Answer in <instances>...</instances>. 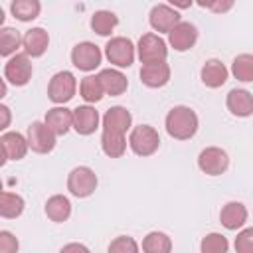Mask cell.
Listing matches in <instances>:
<instances>
[{"label":"cell","mask_w":253,"mask_h":253,"mask_svg":"<svg viewBox=\"0 0 253 253\" xmlns=\"http://www.w3.org/2000/svg\"><path fill=\"white\" fill-rule=\"evenodd\" d=\"M164 126H166V132L174 140H190L198 132L200 119L194 109L186 105H176L166 113Z\"/></svg>","instance_id":"6da1fadb"},{"label":"cell","mask_w":253,"mask_h":253,"mask_svg":"<svg viewBox=\"0 0 253 253\" xmlns=\"http://www.w3.org/2000/svg\"><path fill=\"white\" fill-rule=\"evenodd\" d=\"M128 146L136 156H152L160 148V134L150 125H138L130 128L128 134Z\"/></svg>","instance_id":"7a4b0ae2"},{"label":"cell","mask_w":253,"mask_h":253,"mask_svg":"<svg viewBox=\"0 0 253 253\" xmlns=\"http://www.w3.org/2000/svg\"><path fill=\"white\" fill-rule=\"evenodd\" d=\"M105 57L109 59L111 65L119 69L130 67L136 57V45L132 43V40L125 36H115L105 43Z\"/></svg>","instance_id":"3957f363"},{"label":"cell","mask_w":253,"mask_h":253,"mask_svg":"<svg viewBox=\"0 0 253 253\" xmlns=\"http://www.w3.org/2000/svg\"><path fill=\"white\" fill-rule=\"evenodd\" d=\"M77 91V79L71 71L63 69L57 71L55 75H51L49 83H47V99L53 105H65L75 97Z\"/></svg>","instance_id":"277c9868"},{"label":"cell","mask_w":253,"mask_h":253,"mask_svg":"<svg viewBox=\"0 0 253 253\" xmlns=\"http://www.w3.org/2000/svg\"><path fill=\"white\" fill-rule=\"evenodd\" d=\"M99 186V178L89 166H75L67 174V190L75 198H89L95 194Z\"/></svg>","instance_id":"5b68a950"},{"label":"cell","mask_w":253,"mask_h":253,"mask_svg":"<svg viewBox=\"0 0 253 253\" xmlns=\"http://www.w3.org/2000/svg\"><path fill=\"white\" fill-rule=\"evenodd\" d=\"M136 55L140 59V63H156V61H166L168 57V45L166 42L160 38V34L148 32L142 34L138 43H136Z\"/></svg>","instance_id":"8992f818"},{"label":"cell","mask_w":253,"mask_h":253,"mask_svg":"<svg viewBox=\"0 0 253 253\" xmlns=\"http://www.w3.org/2000/svg\"><path fill=\"white\" fill-rule=\"evenodd\" d=\"M34 73V65L28 53H14L4 63V79L16 87H24L30 83Z\"/></svg>","instance_id":"52a82bcc"},{"label":"cell","mask_w":253,"mask_h":253,"mask_svg":"<svg viewBox=\"0 0 253 253\" xmlns=\"http://www.w3.org/2000/svg\"><path fill=\"white\" fill-rule=\"evenodd\" d=\"M26 138H28V144H30L32 152L47 154L55 148L57 134L45 125V121H34L26 130Z\"/></svg>","instance_id":"ba28073f"},{"label":"cell","mask_w":253,"mask_h":253,"mask_svg":"<svg viewBox=\"0 0 253 253\" xmlns=\"http://www.w3.org/2000/svg\"><path fill=\"white\" fill-rule=\"evenodd\" d=\"M101 59H103V51L93 42H79L71 49V63L79 71H85V73L95 71L101 65Z\"/></svg>","instance_id":"9c48e42d"},{"label":"cell","mask_w":253,"mask_h":253,"mask_svg":"<svg viewBox=\"0 0 253 253\" xmlns=\"http://www.w3.org/2000/svg\"><path fill=\"white\" fill-rule=\"evenodd\" d=\"M198 168L206 176H221L229 168V156L219 146H206L198 154Z\"/></svg>","instance_id":"30bf717a"},{"label":"cell","mask_w":253,"mask_h":253,"mask_svg":"<svg viewBox=\"0 0 253 253\" xmlns=\"http://www.w3.org/2000/svg\"><path fill=\"white\" fill-rule=\"evenodd\" d=\"M0 146H2V164H6L8 160H22L30 150L28 138L18 130L2 132Z\"/></svg>","instance_id":"8fae6325"},{"label":"cell","mask_w":253,"mask_h":253,"mask_svg":"<svg viewBox=\"0 0 253 253\" xmlns=\"http://www.w3.org/2000/svg\"><path fill=\"white\" fill-rule=\"evenodd\" d=\"M180 20V14L174 6L170 4H156L150 8V14H148V24L154 32L158 34H168Z\"/></svg>","instance_id":"7c38bea8"},{"label":"cell","mask_w":253,"mask_h":253,"mask_svg":"<svg viewBox=\"0 0 253 253\" xmlns=\"http://www.w3.org/2000/svg\"><path fill=\"white\" fill-rule=\"evenodd\" d=\"M198 42V28L190 22H178L170 32H168V43L174 47V51H188L196 45Z\"/></svg>","instance_id":"4fadbf2b"},{"label":"cell","mask_w":253,"mask_h":253,"mask_svg":"<svg viewBox=\"0 0 253 253\" xmlns=\"http://www.w3.org/2000/svg\"><path fill=\"white\" fill-rule=\"evenodd\" d=\"M101 117L99 111L95 107L89 105H79L77 109H73V130L81 136H89L99 128Z\"/></svg>","instance_id":"5bb4252c"},{"label":"cell","mask_w":253,"mask_h":253,"mask_svg":"<svg viewBox=\"0 0 253 253\" xmlns=\"http://www.w3.org/2000/svg\"><path fill=\"white\" fill-rule=\"evenodd\" d=\"M140 83L150 87V89H160L170 81V65L166 61H156V63H144L140 67Z\"/></svg>","instance_id":"9a60e30c"},{"label":"cell","mask_w":253,"mask_h":253,"mask_svg":"<svg viewBox=\"0 0 253 253\" xmlns=\"http://www.w3.org/2000/svg\"><path fill=\"white\" fill-rule=\"evenodd\" d=\"M225 107L233 117L247 119L253 115V95L247 89H231L225 97Z\"/></svg>","instance_id":"2e32d148"},{"label":"cell","mask_w":253,"mask_h":253,"mask_svg":"<svg viewBox=\"0 0 253 253\" xmlns=\"http://www.w3.org/2000/svg\"><path fill=\"white\" fill-rule=\"evenodd\" d=\"M43 121L57 136H63L69 132V128H73V111H69L65 105H55L47 109Z\"/></svg>","instance_id":"e0dca14e"},{"label":"cell","mask_w":253,"mask_h":253,"mask_svg":"<svg viewBox=\"0 0 253 253\" xmlns=\"http://www.w3.org/2000/svg\"><path fill=\"white\" fill-rule=\"evenodd\" d=\"M247 208H245V204H241V202H227L223 208H221V211H219V221H221V225L225 227V229H229V231H237V229H241L245 223H247Z\"/></svg>","instance_id":"ac0fdd59"},{"label":"cell","mask_w":253,"mask_h":253,"mask_svg":"<svg viewBox=\"0 0 253 253\" xmlns=\"http://www.w3.org/2000/svg\"><path fill=\"white\" fill-rule=\"evenodd\" d=\"M227 75H229V69L219 59H208L200 69V79L210 89H219L221 85H225Z\"/></svg>","instance_id":"d6986e66"},{"label":"cell","mask_w":253,"mask_h":253,"mask_svg":"<svg viewBox=\"0 0 253 253\" xmlns=\"http://www.w3.org/2000/svg\"><path fill=\"white\" fill-rule=\"evenodd\" d=\"M99 81L105 89V95H111V97H119L123 95L126 89H128V79L123 71L119 69H113V67H107V69H101L99 73Z\"/></svg>","instance_id":"ffe728a7"},{"label":"cell","mask_w":253,"mask_h":253,"mask_svg":"<svg viewBox=\"0 0 253 253\" xmlns=\"http://www.w3.org/2000/svg\"><path fill=\"white\" fill-rule=\"evenodd\" d=\"M49 45V34L43 28H30L24 34V53H28L30 57H42L47 51Z\"/></svg>","instance_id":"44dd1931"},{"label":"cell","mask_w":253,"mask_h":253,"mask_svg":"<svg viewBox=\"0 0 253 253\" xmlns=\"http://www.w3.org/2000/svg\"><path fill=\"white\" fill-rule=\"evenodd\" d=\"M101 121H103V128L119 130V132H125V134L132 126V115H130V111L126 107H121V105H115V107L107 109Z\"/></svg>","instance_id":"7402d4cb"},{"label":"cell","mask_w":253,"mask_h":253,"mask_svg":"<svg viewBox=\"0 0 253 253\" xmlns=\"http://www.w3.org/2000/svg\"><path fill=\"white\" fill-rule=\"evenodd\" d=\"M43 211H45V215H47L51 221L63 223V221H67L69 215H71V202H69V198L63 196V194H53V196L47 198V202H45V206H43Z\"/></svg>","instance_id":"603a6c76"},{"label":"cell","mask_w":253,"mask_h":253,"mask_svg":"<svg viewBox=\"0 0 253 253\" xmlns=\"http://www.w3.org/2000/svg\"><path fill=\"white\" fill-rule=\"evenodd\" d=\"M101 148L109 158H121L126 152V138L125 132L103 128L101 132Z\"/></svg>","instance_id":"cb8c5ba5"},{"label":"cell","mask_w":253,"mask_h":253,"mask_svg":"<svg viewBox=\"0 0 253 253\" xmlns=\"http://www.w3.org/2000/svg\"><path fill=\"white\" fill-rule=\"evenodd\" d=\"M89 26H91V30H93L97 36L107 38V36H111V34L115 32V28L119 26V18H117V14L111 12V10H97V12H93Z\"/></svg>","instance_id":"d4e9b609"},{"label":"cell","mask_w":253,"mask_h":253,"mask_svg":"<svg viewBox=\"0 0 253 253\" xmlns=\"http://www.w3.org/2000/svg\"><path fill=\"white\" fill-rule=\"evenodd\" d=\"M24 208H26V202L20 194L16 192H8L4 190L0 194V215L4 219H16L24 213Z\"/></svg>","instance_id":"484cf974"},{"label":"cell","mask_w":253,"mask_h":253,"mask_svg":"<svg viewBox=\"0 0 253 253\" xmlns=\"http://www.w3.org/2000/svg\"><path fill=\"white\" fill-rule=\"evenodd\" d=\"M42 4L40 0H12L10 4V14L18 22H32L40 16Z\"/></svg>","instance_id":"4316f807"},{"label":"cell","mask_w":253,"mask_h":253,"mask_svg":"<svg viewBox=\"0 0 253 253\" xmlns=\"http://www.w3.org/2000/svg\"><path fill=\"white\" fill-rule=\"evenodd\" d=\"M24 43V36L10 26H4L0 30V55L2 57H12L18 53V47Z\"/></svg>","instance_id":"83f0119b"},{"label":"cell","mask_w":253,"mask_h":253,"mask_svg":"<svg viewBox=\"0 0 253 253\" xmlns=\"http://www.w3.org/2000/svg\"><path fill=\"white\" fill-rule=\"evenodd\" d=\"M140 247L144 253H170L172 251V239L164 231H150L144 235Z\"/></svg>","instance_id":"f1b7e54d"},{"label":"cell","mask_w":253,"mask_h":253,"mask_svg":"<svg viewBox=\"0 0 253 253\" xmlns=\"http://www.w3.org/2000/svg\"><path fill=\"white\" fill-rule=\"evenodd\" d=\"M79 95L85 103H99L105 95V89L99 81V75H87L79 83Z\"/></svg>","instance_id":"f546056e"},{"label":"cell","mask_w":253,"mask_h":253,"mask_svg":"<svg viewBox=\"0 0 253 253\" xmlns=\"http://www.w3.org/2000/svg\"><path fill=\"white\" fill-rule=\"evenodd\" d=\"M231 75L241 83H253V53H239L231 61Z\"/></svg>","instance_id":"4dcf8cb0"},{"label":"cell","mask_w":253,"mask_h":253,"mask_svg":"<svg viewBox=\"0 0 253 253\" xmlns=\"http://www.w3.org/2000/svg\"><path fill=\"white\" fill-rule=\"evenodd\" d=\"M227 249H229L227 237L221 235V233H215V231L208 233L200 243V251L202 253H227Z\"/></svg>","instance_id":"1f68e13d"},{"label":"cell","mask_w":253,"mask_h":253,"mask_svg":"<svg viewBox=\"0 0 253 253\" xmlns=\"http://www.w3.org/2000/svg\"><path fill=\"white\" fill-rule=\"evenodd\" d=\"M140 245L130 235H119L109 243V253H138Z\"/></svg>","instance_id":"d6a6232c"},{"label":"cell","mask_w":253,"mask_h":253,"mask_svg":"<svg viewBox=\"0 0 253 253\" xmlns=\"http://www.w3.org/2000/svg\"><path fill=\"white\" fill-rule=\"evenodd\" d=\"M237 253H253V227L237 229V237L233 241Z\"/></svg>","instance_id":"836d02e7"},{"label":"cell","mask_w":253,"mask_h":253,"mask_svg":"<svg viewBox=\"0 0 253 253\" xmlns=\"http://www.w3.org/2000/svg\"><path fill=\"white\" fill-rule=\"evenodd\" d=\"M20 243L16 239V235L8 229L0 231V253H18Z\"/></svg>","instance_id":"e575fe53"},{"label":"cell","mask_w":253,"mask_h":253,"mask_svg":"<svg viewBox=\"0 0 253 253\" xmlns=\"http://www.w3.org/2000/svg\"><path fill=\"white\" fill-rule=\"evenodd\" d=\"M233 6H235V0H213L211 6H210V10L213 14H227Z\"/></svg>","instance_id":"d590c367"},{"label":"cell","mask_w":253,"mask_h":253,"mask_svg":"<svg viewBox=\"0 0 253 253\" xmlns=\"http://www.w3.org/2000/svg\"><path fill=\"white\" fill-rule=\"evenodd\" d=\"M0 115H2V123H0V128L2 130H6L8 126H10V109L6 107V105H0Z\"/></svg>","instance_id":"8d00e7d4"},{"label":"cell","mask_w":253,"mask_h":253,"mask_svg":"<svg viewBox=\"0 0 253 253\" xmlns=\"http://www.w3.org/2000/svg\"><path fill=\"white\" fill-rule=\"evenodd\" d=\"M168 4L174 6L176 10H188L194 4V0H168Z\"/></svg>","instance_id":"74e56055"},{"label":"cell","mask_w":253,"mask_h":253,"mask_svg":"<svg viewBox=\"0 0 253 253\" xmlns=\"http://www.w3.org/2000/svg\"><path fill=\"white\" fill-rule=\"evenodd\" d=\"M69 251H83V253H87L89 249L85 245H81V243H69V245L61 247V253H69Z\"/></svg>","instance_id":"f35d334b"},{"label":"cell","mask_w":253,"mask_h":253,"mask_svg":"<svg viewBox=\"0 0 253 253\" xmlns=\"http://www.w3.org/2000/svg\"><path fill=\"white\" fill-rule=\"evenodd\" d=\"M198 2V6H202V8H208L210 10V6H211V2L213 0H196Z\"/></svg>","instance_id":"ab89813d"}]
</instances>
